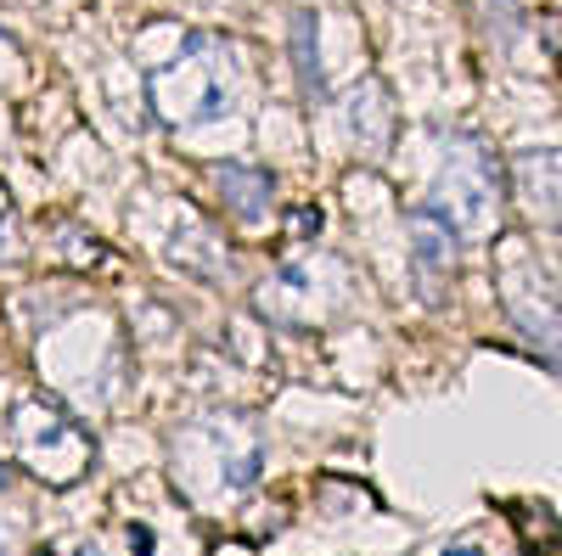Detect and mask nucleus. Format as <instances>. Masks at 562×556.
<instances>
[{
    "instance_id": "nucleus-1",
    "label": "nucleus",
    "mask_w": 562,
    "mask_h": 556,
    "mask_svg": "<svg viewBox=\"0 0 562 556\" xmlns=\"http://www.w3.org/2000/svg\"><path fill=\"white\" fill-rule=\"evenodd\" d=\"M524 197H529L535 214H546L551 225H562V152L524 158Z\"/></svg>"
}]
</instances>
